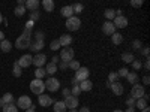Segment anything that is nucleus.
<instances>
[{
    "mask_svg": "<svg viewBox=\"0 0 150 112\" xmlns=\"http://www.w3.org/2000/svg\"><path fill=\"white\" fill-rule=\"evenodd\" d=\"M30 90H32L35 94H38V96L44 94V91H45V82H44L42 79H33V81L30 82Z\"/></svg>",
    "mask_w": 150,
    "mask_h": 112,
    "instance_id": "obj_1",
    "label": "nucleus"
},
{
    "mask_svg": "<svg viewBox=\"0 0 150 112\" xmlns=\"http://www.w3.org/2000/svg\"><path fill=\"white\" fill-rule=\"evenodd\" d=\"M66 29L68 30H71V32H77L80 27H81V20L78 18V17H71V18H68V21H66Z\"/></svg>",
    "mask_w": 150,
    "mask_h": 112,
    "instance_id": "obj_2",
    "label": "nucleus"
},
{
    "mask_svg": "<svg viewBox=\"0 0 150 112\" xmlns=\"http://www.w3.org/2000/svg\"><path fill=\"white\" fill-rule=\"evenodd\" d=\"M144 94H146V90H144V87L143 85H140V84H135V85H132V90H131V97L132 99H141V97H144Z\"/></svg>",
    "mask_w": 150,
    "mask_h": 112,
    "instance_id": "obj_3",
    "label": "nucleus"
},
{
    "mask_svg": "<svg viewBox=\"0 0 150 112\" xmlns=\"http://www.w3.org/2000/svg\"><path fill=\"white\" fill-rule=\"evenodd\" d=\"M45 88H47L48 91H51V93L57 91V90L60 88V81H59L57 78H48V79L45 81Z\"/></svg>",
    "mask_w": 150,
    "mask_h": 112,
    "instance_id": "obj_4",
    "label": "nucleus"
},
{
    "mask_svg": "<svg viewBox=\"0 0 150 112\" xmlns=\"http://www.w3.org/2000/svg\"><path fill=\"white\" fill-rule=\"evenodd\" d=\"M74 55H75V52H74V49H72L71 46L63 48V49H62V52H60V58H62V61H66V63H69V61L74 60Z\"/></svg>",
    "mask_w": 150,
    "mask_h": 112,
    "instance_id": "obj_5",
    "label": "nucleus"
},
{
    "mask_svg": "<svg viewBox=\"0 0 150 112\" xmlns=\"http://www.w3.org/2000/svg\"><path fill=\"white\" fill-rule=\"evenodd\" d=\"M30 43H32V41L29 39V37H26V36H20L18 39L15 41V48H18V49H26V48H30Z\"/></svg>",
    "mask_w": 150,
    "mask_h": 112,
    "instance_id": "obj_6",
    "label": "nucleus"
},
{
    "mask_svg": "<svg viewBox=\"0 0 150 112\" xmlns=\"http://www.w3.org/2000/svg\"><path fill=\"white\" fill-rule=\"evenodd\" d=\"M17 108H21V109H29V108H32V99L29 97V96H21L20 99H18V102H17Z\"/></svg>",
    "mask_w": 150,
    "mask_h": 112,
    "instance_id": "obj_7",
    "label": "nucleus"
},
{
    "mask_svg": "<svg viewBox=\"0 0 150 112\" xmlns=\"http://www.w3.org/2000/svg\"><path fill=\"white\" fill-rule=\"evenodd\" d=\"M89 75H90V72H89V69L87 67H80L77 72H75V79H77L78 82H81V81H84V79H89Z\"/></svg>",
    "mask_w": 150,
    "mask_h": 112,
    "instance_id": "obj_8",
    "label": "nucleus"
},
{
    "mask_svg": "<svg viewBox=\"0 0 150 112\" xmlns=\"http://www.w3.org/2000/svg\"><path fill=\"white\" fill-rule=\"evenodd\" d=\"M18 66L23 69V67H29V66H32V63H33V57L30 55V54H26V55H23L21 58H18Z\"/></svg>",
    "mask_w": 150,
    "mask_h": 112,
    "instance_id": "obj_9",
    "label": "nucleus"
},
{
    "mask_svg": "<svg viewBox=\"0 0 150 112\" xmlns=\"http://www.w3.org/2000/svg\"><path fill=\"white\" fill-rule=\"evenodd\" d=\"M65 106H66V109L69 108V109H75L78 106V97H74V96H68V97H65Z\"/></svg>",
    "mask_w": 150,
    "mask_h": 112,
    "instance_id": "obj_10",
    "label": "nucleus"
},
{
    "mask_svg": "<svg viewBox=\"0 0 150 112\" xmlns=\"http://www.w3.org/2000/svg\"><path fill=\"white\" fill-rule=\"evenodd\" d=\"M114 27H117V29H125L128 26V18L126 17H123V15H120V17H116L114 18Z\"/></svg>",
    "mask_w": 150,
    "mask_h": 112,
    "instance_id": "obj_11",
    "label": "nucleus"
},
{
    "mask_svg": "<svg viewBox=\"0 0 150 112\" xmlns=\"http://www.w3.org/2000/svg\"><path fill=\"white\" fill-rule=\"evenodd\" d=\"M45 60H47V55L45 54H36L33 57V63L32 64H35L36 67H42L45 64Z\"/></svg>",
    "mask_w": 150,
    "mask_h": 112,
    "instance_id": "obj_12",
    "label": "nucleus"
},
{
    "mask_svg": "<svg viewBox=\"0 0 150 112\" xmlns=\"http://www.w3.org/2000/svg\"><path fill=\"white\" fill-rule=\"evenodd\" d=\"M102 32L105 34H112V33H116V27H114V24H112L111 21H105L104 22V26H102Z\"/></svg>",
    "mask_w": 150,
    "mask_h": 112,
    "instance_id": "obj_13",
    "label": "nucleus"
},
{
    "mask_svg": "<svg viewBox=\"0 0 150 112\" xmlns=\"http://www.w3.org/2000/svg\"><path fill=\"white\" fill-rule=\"evenodd\" d=\"M38 99H39V105L41 106H50V105H53V99L47 96V94H41V96H38Z\"/></svg>",
    "mask_w": 150,
    "mask_h": 112,
    "instance_id": "obj_14",
    "label": "nucleus"
},
{
    "mask_svg": "<svg viewBox=\"0 0 150 112\" xmlns=\"http://www.w3.org/2000/svg\"><path fill=\"white\" fill-rule=\"evenodd\" d=\"M39 0H27V2L26 3H24V8H26V9H29V10H36L38 8H39Z\"/></svg>",
    "mask_w": 150,
    "mask_h": 112,
    "instance_id": "obj_15",
    "label": "nucleus"
},
{
    "mask_svg": "<svg viewBox=\"0 0 150 112\" xmlns=\"http://www.w3.org/2000/svg\"><path fill=\"white\" fill-rule=\"evenodd\" d=\"M59 43H60V46H69L71 43H72V36H69V34H62L60 36V39H59Z\"/></svg>",
    "mask_w": 150,
    "mask_h": 112,
    "instance_id": "obj_16",
    "label": "nucleus"
},
{
    "mask_svg": "<svg viewBox=\"0 0 150 112\" xmlns=\"http://www.w3.org/2000/svg\"><path fill=\"white\" fill-rule=\"evenodd\" d=\"M110 88L112 90V93H114L116 96H122V94H123V91H125L123 85H122V84H119V82H114V84H111V87H110Z\"/></svg>",
    "mask_w": 150,
    "mask_h": 112,
    "instance_id": "obj_17",
    "label": "nucleus"
},
{
    "mask_svg": "<svg viewBox=\"0 0 150 112\" xmlns=\"http://www.w3.org/2000/svg\"><path fill=\"white\" fill-rule=\"evenodd\" d=\"M78 85H80L81 91H90V90L93 88V84H92L90 79H84V81H81Z\"/></svg>",
    "mask_w": 150,
    "mask_h": 112,
    "instance_id": "obj_18",
    "label": "nucleus"
},
{
    "mask_svg": "<svg viewBox=\"0 0 150 112\" xmlns=\"http://www.w3.org/2000/svg\"><path fill=\"white\" fill-rule=\"evenodd\" d=\"M60 12H62V15H63V17H66V18H71V17H74V9H72V5L63 6Z\"/></svg>",
    "mask_w": 150,
    "mask_h": 112,
    "instance_id": "obj_19",
    "label": "nucleus"
},
{
    "mask_svg": "<svg viewBox=\"0 0 150 112\" xmlns=\"http://www.w3.org/2000/svg\"><path fill=\"white\" fill-rule=\"evenodd\" d=\"M126 79H128V82L129 84H138V81H140V76H138V75H137L135 72H131V73H128L126 75Z\"/></svg>",
    "mask_w": 150,
    "mask_h": 112,
    "instance_id": "obj_20",
    "label": "nucleus"
},
{
    "mask_svg": "<svg viewBox=\"0 0 150 112\" xmlns=\"http://www.w3.org/2000/svg\"><path fill=\"white\" fill-rule=\"evenodd\" d=\"M42 6H44L45 12H53L56 5H54V2H53V0H44V2H42Z\"/></svg>",
    "mask_w": 150,
    "mask_h": 112,
    "instance_id": "obj_21",
    "label": "nucleus"
},
{
    "mask_svg": "<svg viewBox=\"0 0 150 112\" xmlns=\"http://www.w3.org/2000/svg\"><path fill=\"white\" fill-rule=\"evenodd\" d=\"M0 49H2V51L3 52H9L11 51V49H12V43L9 42V41H2V42H0Z\"/></svg>",
    "mask_w": 150,
    "mask_h": 112,
    "instance_id": "obj_22",
    "label": "nucleus"
},
{
    "mask_svg": "<svg viewBox=\"0 0 150 112\" xmlns=\"http://www.w3.org/2000/svg\"><path fill=\"white\" fill-rule=\"evenodd\" d=\"M44 41H35L33 43H30V49H33V51H41V49L44 48Z\"/></svg>",
    "mask_w": 150,
    "mask_h": 112,
    "instance_id": "obj_23",
    "label": "nucleus"
},
{
    "mask_svg": "<svg viewBox=\"0 0 150 112\" xmlns=\"http://www.w3.org/2000/svg\"><path fill=\"white\" fill-rule=\"evenodd\" d=\"M135 108H138L140 111H143V109H146L147 108V100H146V99H137V100H135Z\"/></svg>",
    "mask_w": 150,
    "mask_h": 112,
    "instance_id": "obj_24",
    "label": "nucleus"
},
{
    "mask_svg": "<svg viewBox=\"0 0 150 112\" xmlns=\"http://www.w3.org/2000/svg\"><path fill=\"white\" fill-rule=\"evenodd\" d=\"M111 41H112V43H114V45H120L123 42V36L120 33H112L111 34Z\"/></svg>",
    "mask_w": 150,
    "mask_h": 112,
    "instance_id": "obj_25",
    "label": "nucleus"
},
{
    "mask_svg": "<svg viewBox=\"0 0 150 112\" xmlns=\"http://www.w3.org/2000/svg\"><path fill=\"white\" fill-rule=\"evenodd\" d=\"M45 72H47L48 75H54V73L57 72V64H54V63H48V64L45 66Z\"/></svg>",
    "mask_w": 150,
    "mask_h": 112,
    "instance_id": "obj_26",
    "label": "nucleus"
},
{
    "mask_svg": "<svg viewBox=\"0 0 150 112\" xmlns=\"http://www.w3.org/2000/svg\"><path fill=\"white\" fill-rule=\"evenodd\" d=\"M122 60L125 61V63H132V61L135 60V57H134L132 52H123L122 54Z\"/></svg>",
    "mask_w": 150,
    "mask_h": 112,
    "instance_id": "obj_27",
    "label": "nucleus"
},
{
    "mask_svg": "<svg viewBox=\"0 0 150 112\" xmlns=\"http://www.w3.org/2000/svg\"><path fill=\"white\" fill-rule=\"evenodd\" d=\"M54 112H66V106L63 102H56L54 103Z\"/></svg>",
    "mask_w": 150,
    "mask_h": 112,
    "instance_id": "obj_28",
    "label": "nucleus"
},
{
    "mask_svg": "<svg viewBox=\"0 0 150 112\" xmlns=\"http://www.w3.org/2000/svg\"><path fill=\"white\" fill-rule=\"evenodd\" d=\"M2 109H3V112H18V108H17V105H14V103L5 105Z\"/></svg>",
    "mask_w": 150,
    "mask_h": 112,
    "instance_id": "obj_29",
    "label": "nucleus"
},
{
    "mask_svg": "<svg viewBox=\"0 0 150 112\" xmlns=\"http://www.w3.org/2000/svg\"><path fill=\"white\" fill-rule=\"evenodd\" d=\"M104 15H105V18H107L108 21H110V20H114V18H116V10H114V9H105Z\"/></svg>",
    "mask_w": 150,
    "mask_h": 112,
    "instance_id": "obj_30",
    "label": "nucleus"
},
{
    "mask_svg": "<svg viewBox=\"0 0 150 112\" xmlns=\"http://www.w3.org/2000/svg\"><path fill=\"white\" fill-rule=\"evenodd\" d=\"M15 15L17 17H23L24 14H26V8H24V5H18L17 8H15Z\"/></svg>",
    "mask_w": 150,
    "mask_h": 112,
    "instance_id": "obj_31",
    "label": "nucleus"
},
{
    "mask_svg": "<svg viewBox=\"0 0 150 112\" xmlns=\"http://www.w3.org/2000/svg\"><path fill=\"white\" fill-rule=\"evenodd\" d=\"M45 69H42V67H38L36 69V72H35V76H36V79H42L44 76H45Z\"/></svg>",
    "mask_w": 150,
    "mask_h": 112,
    "instance_id": "obj_32",
    "label": "nucleus"
},
{
    "mask_svg": "<svg viewBox=\"0 0 150 112\" xmlns=\"http://www.w3.org/2000/svg\"><path fill=\"white\" fill-rule=\"evenodd\" d=\"M117 81H119L117 72H111V73L108 75V82H110V84H114V82H117Z\"/></svg>",
    "mask_w": 150,
    "mask_h": 112,
    "instance_id": "obj_33",
    "label": "nucleus"
},
{
    "mask_svg": "<svg viewBox=\"0 0 150 112\" xmlns=\"http://www.w3.org/2000/svg\"><path fill=\"white\" fill-rule=\"evenodd\" d=\"M12 73H14V76H15V78H20V76H21V73H23V72H21V67L18 66L17 61H15V64H14V70H12Z\"/></svg>",
    "mask_w": 150,
    "mask_h": 112,
    "instance_id": "obj_34",
    "label": "nucleus"
},
{
    "mask_svg": "<svg viewBox=\"0 0 150 112\" xmlns=\"http://www.w3.org/2000/svg\"><path fill=\"white\" fill-rule=\"evenodd\" d=\"M2 99H3V102H5L6 105H9V103H14V96H12L11 93H6V94L2 97Z\"/></svg>",
    "mask_w": 150,
    "mask_h": 112,
    "instance_id": "obj_35",
    "label": "nucleus"
},
{
    "mask_svg": "<svg viewBox=\"0 0 150 112\" xmlns=\"http://www.w3.org/2000/svg\"><path fill=\"white\" fill-rule=\"evenodd\" d=\"M68 67H71L72 70H75V72H77L81 66H80V63H78V61L77 60H72V61H69V64H68Z\"/></svg>",
    "mask_w": 150,
    "mask_h": 112,
    "instance_id": "obj_36",
    "label": "nucleus"
},
{
    "mask_svg": "<svg viewBox=\"0 0 150 112\" xmlns=\"http://www.w3.org/2000/svg\"><path fill=\"white\" fill-rule=\"evenodd\" d=\"M80 93H81L80 85H78V84H77V85H74V87H72V90H71V96L77 97V96H80Z\"/></svg>",
    "mask_w": 150,
    "mask_h": 112,
    "instance_id": "obj_37",
    "label": "nucleus"
},
{
    "mask_svg": "<svg viewBox=\"0 0 150 112\" xmlns=\"http://www.w3.org/2000/svg\"><path fill=\"white\" fill-rule=\"evenodd\" d=\"M72 9H74V14H81L84 6L81 3H75V5H72Z\"/></svg>",
    "mask_w": 150,
    "mask_h": 112,
    "instance_id": "obj_38",
    "label": "nucleus"
},
{
    "mask_svg": "<svg viewBox=\"0 0 150 112\" xmlns=\"http://www.w3.org/2000/svg\"><path fill=\"white\" fill-rule=\"evenodd\" d=\"M59 48H60V43H59V41H57V39L51 41V43H50V49H53V51H57Z\"/></svg>",
    "mask_w": 150,
    "mask_h": 112,
    "instance_id": "obj_39",
    "label": "nucleus"
},
{
    "mask_svg": "<svg viewBox=\"0 0 150 112\" xmlns=\"http://www.w3.org/2000/svg\"><path fill=\"white\" fill-rule=\"evenodd\" d=\"M129 73V70L126 69V67H122L119 72H117V75H119V78H126V75Z\"/></svg>",
    "mask_w": 150,
    "mask_h": 112,
    "instance_id": "obj_40",
    "label": "nucleus"
},
{
    "mask_svg": "<svg viewBox=\"0 0 150 112\" xmlns=\"http://www.w3.org/2000/svg\"><path fill=\"white\" fill-rule=\"evenodd\" d=\"M39 12L38 10H33V12H30V21H36V20H39Z\"/></svg>",
    "mask_w": 150,
    "mask_h": 112,
    "instance_id": "obj_41",
    "label": "nucleus"
},
{
    "mask_svg": "<svg viewBox=\"0 0 150 112\" xmlns=\"http://www.w3.org/2000/svg\"><path fill=\"white\" fill-rule=\"evenodd\" d=\"M35 41H44V32H36L35 33Z\"/></svg>",
    "mask_w": 150,
    "mask_h": 112,
    "instance_id": "obj_42",
    "label": "nucleus"
},
{
    "mask_svg": "<svg viewBox=\"0 0 150 112\" xmlns=\"http://www.w3.org/2000/svg\"><path fill=\"white\" fill-rule=\"evenodd\" d=\"M131 5H132L134 8H140V6H143V0H132Z\"/></svg>",
    "mask_w": 150,
    "mask_h": 112,
    "instance_id": "obj_43",
    "label": "nucleus"
},
{
    "mask_svg": "<svg viewBox=\"0 0 150 112\" xmlns=\"http://www.w3.org/2000/svg\"><path fill=\"white\" fill-rule=\"evenodd\" d=\"M132 67H134L135 70H138V69L141 67V63H140L138 60H134V61H132Z\"/></svg>",
    "mask_w": 150,
    "mask_h": 112,
    "instance_id": "obj_44",
    "label": "nucleus"
},
{
    "mask_svg": "<svg viewBox=\"0 0 150 112\" xmlns=\"http://www.w3.org/2000/svg\"><path fill=\"white\" fill-rule=\"evenodd\" d=\"M132 46H134V49H141V42L140 41H134Z\"/></svg>",
    "mask_w": 150,
    "mask_h": 112,
    "instance_id": "obj_45",
    "label": "nucleus"
},
{
    "mask_svg": "<svg viewBox=\"0 0 150 112\" xmlns=\"http://www.w3.org/2000/svg\"><path fill=\"white\" fill-rule=\"evenodd\" d=\"M23 36H26V37H29V39H30V36H32V30H29V29H24Z\"/></svg>",
    "mask_w": 150,
    "mask_h": 112,
    "instance_id": "obj_46",
    "label": "nucleus"
},
{
    "mask_svg": "<svg viewBox=\"0 0 150 112\" xmlns=\"http://www.w3.org/2000/svg\"><path fill=\"white\" fill-rule=\"evenodd\" d=\"M126 105H128V106H135V99L129 97L128 100H126Z\"/></svg>",
    "mask_w": 150,
    "mask_h": 112,
    "instance_id": "obj_47",
    "label": "nucleus"
},
{
    "mask_svg": "<svg viewBox=\"0 0 150 112\" xmlns=\"http://www.w3.org/2000/svg\"><path fill=\"white\" fill-rule=\"evenodd\" d=\"M33 24H35V21H30V20H29V21L26 22V29L32 30V27H33Z\"/></svg>",
    "mask_w": 150,
    "mask_h": 112,
    "instance_id": "obj_48",
    "label": "nucleus"
},
{
    "mask_svg": "<svg viewBox=\"0 0 150 112\" xmlns=\"http://www.w3.org/2000/svg\"><path fill=\"white\" fill-rule=\"evenodd\" d=\"M68 64H69V63H66V61H62V63H60V66H59V67H60L62 70H65V69L68 67Z\"/></svg>",
    "mask_w": 150,
    "mask_h": 112,
    "instance_id": "obj_49",
    "label": "nucleus"
},
{
    "mask_svg": "<svg viewBox=\"0 0 150 112\" xmlns=\"http://www.w3.org/2000/svg\"><path fill=\"white\" fill-rule=\"evenodd\" d=\"M63 96H65V97L71 96V90H69V88H63Z\"/></svg>",
    "mask_w": 150,
    "mask_h": 112,
    "instance_id": "obj_50",
    "label": "nucleus"
},
{
    "mask_svg": "<svg viewBox=\"0 0 150 112\" xmlns=\"http://www.w3.org/2000/svg\"><path fill=\"white\" fill-rule=\"evenodd\" d=\"M143 82H144L146 85H149V82H150V78H149V75H146V76L143 78Z\"/></svg>",
    "mask_w": 150,
    "mask_h": 112,
    "instance_id": "obj_51",
    "label": "nucleus"
},
{
    "mask_svg": "<svg viewBox=\"0 0 150 112\" xmlns=\"http://www.w3.org/2000/svg\"><path fill=\"white\" fill-rule=\"evenodd\" d=\"M143 54H144V55H146V57L149 58V48H147V46H146V48L143 49Z\"/></svg>",
    "mask_w": 150,
    "mask_h": 112,
    "instance_id": "obj_52",
    "label": "nucleus"
},
{
    "mask_svg": "<svg viewBox=\"0 0 150 112\" xmlns=\"http://www.w3.org/2000/svg\"><path fill=\"white\" fill-rule=\"evenodd\" d=\"M57 61H59V57H57V55H54V57L51 58V63H54V64H57Z\"/></svg>",
    "mask_w": 150,
    "mask_h": 112,
    "instance_id": "obj_53",
    "label": "nucleus"
},
{
    "mask_svg": "<svg viewBox=\"0 0 150 112\" xmlns=\"http://www.w3.org/2000/svg\"><path fill=\"white\" fill-rule=\"evenodd\" d=\"M123 112H135V108H134V106H129L126 111H123Z\"/></svg>",
    "mask_w": 150,
    "mask_h": 112,
    "instance_id": "obj_54",
    "label": "nucleus"
},
{
    "mask_svg": "<svg viewBox=\"0 0 150 112\" xmlns=\"http://www.w3.org/2000/svg\"><path fill=\"white\" fill-rule=\"evenodd\" d=\"M144 67H146V70H149V69H150V61H149V58H147V61H146Z\"/></svg>",
    "mask_w": 150,
    "mask_h": 112,
    "instance_id": "obj_55",
    "label": "nucleus"
},
{
    "mask_svg": "<svg viewBox=\"0 0 150 112\" xmlns=\"http://www.w3.org/2000/svg\"><path fill=\"white\" fill-rule=\"evenodd\" d=\"M80 112H90V109H89V108H87V106H83Z\"/></svg>",
    "mask_w": 150,
    "mask_h": 112,
    "instance_id": "obj_56",
    "label": "nucleus"
},
{
    "mask_svg": "<svg viewBox=\"0 0 150 112\" xmlns=\"http://www.w3.org/2000/svg\"><path fill=\"white\" fill-rule=\"evenodd\" d=\"M2 41H5V33L0 32V42H2Z\"/></svg>",
    "mask_w": 150,
    "mask_h": 112,
    "instance_id": "obj_57",
    "label": "nucleus"
},
{
    "mask_svg": "<svg viewBox=\"0 0 150 112\" xmlns=\"http://www.w3.org/2000/svg\"><path fill=\"white\" fill-rule=\"evenodd\" d=\"M26 112H36V111H35V106H33V108H29V109H26Z\"/></svg>",
    "mask_w": 150,
    "mask_h": 112,
    "instance_id": "obj_58",
    "label": "nucleus"
},
{
    "mask_svg": "<svg viewBox=\"0 0 150 112\" xmlns=\"http://www.w3.org/2000/svg\"><path fill=\"white\" fill-rule=\"evenodd\" d=\"M5 105H6V103H5V102H3V99H0V108H3V106H5Z\"/></svg>",
    "mask_w": 150,
    "mask_h": 112,
    "instance_id": "obj_59",
    "label": "nucleus"
},
{
    "mask_svg": "<svg viewBox=\"0 0 150 112\" xmlns=\"http://www.w3.org/2000/svg\"><path fill=\"white\" fill-rule=\"evenodd\" d=\"M140 112H150V109H149V106H147L146 109H143V111H140Z\"/></svg>",
    "mask_w": 150,
    "mask_h": 112,
    "instance_id": "obj_60",
    "label": "nucleus"
},
{
    "mask_svg": "<svg viewBox=\"0 0 150 112\" xmlns=\"http://www.w3.org/2000/svg\"><path fill=\"white\" fill-rule=\"evenodd\" d=\"M3 21V17H2V12H0V22H2Z\"/></svg>",
    "mask_w": 150,
    "mask_h": 112,
    "instance_id": "obj_61",
    "label": "nucleus"
},
{
    "mask_svg": "<svg viewBox=\"0 0 150 112\" xmlns=\"http://www.w3.org/2000/svg\"><path fill=\"white\" fill-rule=\"evenodd\" d=\"M69 112H78V111H77V109H71Z\"/></svg>",
    "mask_w": 150,
    "mask_h": 112,
    "instance_id": "obj_62",
    "label": "nucleus"
},
{
    "mask_svg": "<svg viewBox=\"0 0 150 112\" xmlns=\"http://www.w3.org/2000/svg\"><path fill=\"white\" fill-rule=\"evenodd\" d=\"M114 112H123V111H119V109H117V111H114Z\"/></svg>",
    "mask_w": 150,
    "mask_h": 112,
    "instance_id": "obj_63",
    "label": "nucleus"
}]
</instances>
